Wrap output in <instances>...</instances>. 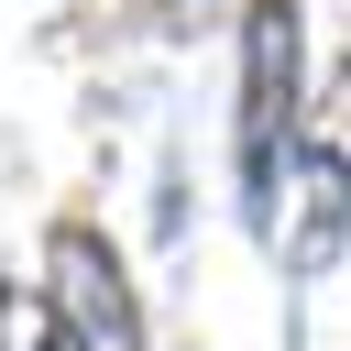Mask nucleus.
Listing matches in <instances>:
<instances>
[{"mask_svg":"<svg viewBox=\"0 0 351 351\" xmlns=\"http://www.w3.org/2000/svg\"><path fill=\"white\" fill-rule=\"evenodd\" d=\"M44 318L66 329V351H143L132 274H121V252H110L88 219H66V230L44 241Z\"/></svg>","mask_w":351,"mask_h":351,"instance_id":"f03ea898","label":"nucleus"},{"mask_svg":"<svg viewBox=\"0 0 351 351\" xmlns=\"http://www.w3.org/2000/svg\"><path fill=\"white\" fill-rule=\"evenodd\" d=\"M154 11H197V0H154Z\"/></svg>","mask_w":351,"mask_h":351,"instance_id":"20e7f679","label":"nucleus"},{"mask_svg":"<svg viewBox=\"0 0 351 351\" xmlns=\"http://www.w3.org/2000/svg\"><path fill=\"white\" fill-rule=\"evenodd\" d=\"M296 186H307V219H296L285 263H296V274H329V263H340V230H351V88H340V121L296 154Z\"/></svg>","mask_w":351,"mask_h":351,"instance_id":"7ed1b4c3","label":"nucleus"},{"mask_svg":"<svg viewBox=\"0 0 351 351\" xmlns=\"http://www.w3.org/2000/svg\"><path fill=\"white\" fill-rule=\"evenodd\" d=\"M296 154V0H241V208L274 230V176Z\"/></svg>","mask_w":351,"mask_h":351,"instance_id":"f257e3e1","label":"nucleus"}]
</instances>
